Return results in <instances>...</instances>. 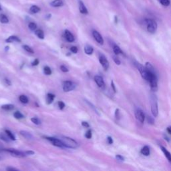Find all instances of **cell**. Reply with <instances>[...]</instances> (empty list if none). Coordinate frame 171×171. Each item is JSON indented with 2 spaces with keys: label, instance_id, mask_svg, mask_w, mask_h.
I'll return each mask as SVG.
<instances>
[{
  "label": "cell",
  "instance_id": "cell-35",
  "mask_svg": "<svg viewBox=\"0 0 171 171\" xmlns=\"http://www.w3.org/2000/svg\"><path fill=\"white\" fill-rule=\"evenodd\" d=\"M160 3L164 6H168L170 5V1L169 0H160Z\"/></svg>",
  "mask_w": 171,
  "mask_h": 171
},
{
  "label": "cell",
  "instance_id": "cell-5",
  "mask_svg": "<svg viewBox=\"0 0 171 171\" xmlns=\"http://www.w3.org/2000/svg\"><path fill=\"white\" fill-rule=\"evenodd\" d=\"M136 66H137V68H138V70H139V71L140 72V73H141L142 77L143 78V79H145L147 81L148 78V74H149V72L147 70L146 68H145L143 65L141 64L137 63Z\"/></svg>",
  "mask_w": 171,
  "mask_h": 171
},
{
  "label": "cell",
  "instance_id": "cell-53",
  "mask_svg": "<svg viewBox=\"0 0 171 171\" xmlns=\"http://www.w3.org/2000/svg\"><path fill=\"white\" fill-rule=\"evenodd\" d=\"M1 6H0V11H1Z\"/></svg>",
  "mask_w": 171,
  "mask_h": 171
},
{
  "label": "cell",
  "instance_id": "cell-30",
  "mask_svg": "<svg viewBox=\"0 0 171 171\" xmlns=\"http://www.w3.org/2000/svg\"><path fill=\"white\" fill-rule=\"evenodd\" d=\"M14 116L15 117L16 119H22L24 118V115L22 114L21 112H19V111H16V112H14Z\"/></svg>",
  "mask_w": 171,
  "mask_h": 171
},
{
  "label": "cell",
  "instance_id": "cell-45",
  "mask_svg": "<svg viewBox=\"0 0 171 171\" xmlns=\"http://www.w3.org/2000/svg\"><path fill=\"white\" fill-rule=\"evenodd\" d=\"M6 170H8V171H14V170L17 171V170H18L17 169V168H14V167H11V166H9V167H7V168H6Z\"/></svg>",
  "mask_w": 171,
  "mask_h": 171
},
{
  "label": "cell",
  "instance_id": "cell-39",
  "mask_svg": "<svg viewBox=\"0 0 171 171\" xmlns=\"http://www.w3.org/2000/svg\"><path fill=\"white\" fill-rule=\"evenodd\" d=\"M116 158L118 160H119V161H121V162H122L124 160V158L122 156L120 155V154H117L116 156Z\"/></svg>",
  "mask_w": 171,
  "mask_h": 171
},
{
  "label": "cell",
  "instance_id": "cell-51",
  "mask_svg": "<svg viewBox=\"0 0 171 171\" xmlns=\"http://www.w3.org/2000/svg\"><path fill=\"white\" fill-rule=\"evenodd\" d=\"M5 81L6 83H7V84H8V85H9V86H10V85H11V82H10L9 80H8V79H7V78H5Z\"/></svg>",
  "mask_w": 171,
  "mask_h": 171
},
{
  "label": "cell",
  "instance_id": "cell-52",
  "mask_svg": "<svg viewBox=\"0 0 171 171\" xmlns=\"http://www.w3.org/2000/svg\"><path fill=\"white\" fill-rule=\"evenodd\" d=\"M167 131H168V134H171V131H170V127L169 126V127H168L167 128Z\"/></svg>",
  "mask_w": 171,
  "mask_h": 171
},
{
  "label": "cell",
  "instance_id": "cell-34",
  "mask_svg": "<svg viewBox=\"0 0 171 171\" xmlns=\"http://www.w3.org/2000/svg\"><path fill=\"white\" fill-rule=\"evenodd\" d=\"M31 121H32V122L33 123L35 124H36V125H40V124H41L40 120L39 118H31Z\"/></svg>",
  "mask_w": 171,
  "mask_h": 171
},
{
  "label": "cell",
  "instance_id": "cell-46",
  "mask_svg": "<svg viewBox=\"0 0 171 171\" xmlns=\"http://www.w3.org/2000/svg\"><path fill=\"white\" fill-rule=\"evenodd\" d=\"M111 86H112V88L113 91H114V92H115V93H116V87H115L114 82H113V81L111 82Z\"/></svg>",
  "mask_w": 171,
  "mask_h": 171
},
{
  "label": "cell",
  "instance_id": "cell-11",
  "mask_svg": "<svg viewBox=\"0 0 171 171\" xmlns=\"http://www.w3.org/2000/svg\"><path fill=\"white\" fill-rule=\"evenodd\" d=\"M94 80H95V82L97 84L98 87L101 88H104L105 87V83L103 78L100 76H96L94 77Z\"/></svg>",
  "mask_w": 171,
  "mask_h": 171
},
{
  "label": "cell",
  "instance_id": "cell-2",
  "mask_svg": "<svg viewBox=\"0 0 171 171\" xmlns=\"http://www.w3.org/2000/svg\"><path fill=\"white\" fill-rule=\"evenodd\" d=\"M150 104H151V112L154 117H156L158 114L157 98L154 94H151L150 96Z\"/></svg>",
  "mask_w": 171,
  "mask_h": 171
},
{
  "label": "cell",
  "instance_id": "cell-49",
  "mask_svg": "<svg viewBox=\"0 0 171 171\" xmlns=\"http://www.w3.org/2000/svg\"><path fill=\"white\" fill-rule=\"evenodd\" d=\"M82 125L83 126L86 127V128H89V126H90L89 124H88L87 122H82Z\"/></svg>",
  "mask_w": 171,
  "mask_h": 171
},
{
  "label": "cell",
  "instance_id": "cell-40",
  "mask_svg": "<svg viewBox=\"0 0 171 171\" xmlns=\"http://www.w3.org/2000/svg\"><path fill=\"white\" fill-rule=\"evenodd\" d=\"M115 117L117 119H119L120 118V110H119V109H116V112H115Z\"/></svg>",
  "mask_w": 171,
  "mask_h": 171
},
{
  "label": "cell",
  "instance_id": "cell-47",
  "mask_svg": "<svg viewBox=\"0 0 171 171\" xmlns=\"http://www.w3.org/2000/svg\"><path fill=\"white\" fill-rule=\"evenodd\" d=\"M25 153H26V155H33V154H34L35 152L32 151V150H28V151L26 152Z\"/></svg>",
  "mask_w": 171,
  "mask_h": 171
},
{
  "label": "cell",
  "instance_id": "cell-20",
  "mask_svg": "<svg viewBox=\"0 0 171 171\" xmlns=\"http://www.w3.org/2000/svg\"><path fill=\"white\" fill-rule=\"evenodd\" d=\"M160 148H161V149H162V152H164V154H165L166 157L167 158V159H168V161L170 162V161H171V155H170V152H168V150H166L165 148H164L163 147H160Z\"/></svg>",
  "mask_w": 171,
  "mask_h": 171
},
{
  "label": "cell",
  "instance_id": "cell-24",
  "mask_svg": "<svg viewBox=\"0 0 171 171\" xmlns=\"http://www.w3.org/2000/svg\"><path fill=\"white\" fill-rule=\"evenodd\" d=\"M5 133L7 135V137H9V139L11 140V141H16V137L11 131L9 130H5Z\"/></svg>",
  "mask_w": 171,
  "mask_h": 171
},
{
  "label": "cell",
  "instance_id": "cell-15",
  "mask_svg": "<svg viewBox=\"0 0 171 171\" xmlns=\"http://www.w3.org/2000/svg\"><path fill=\"white\" fill-rule=\"evenodd\" d=\"M64 5L62 0H53L50 3V5L54 7H59Z\"/></svg>",
  "mask_w": 171,
  "mask_h": 171
},
{
  "label": "cell",
  "instance_id": "cell-42",
  "mask_svg": "<svg viewBox=\"0 0 171 171\" xmlns=\"http://www.w3.org/2000/svg\"><path fill=\"white\" fill-rule=\"evenodd\" d=\"M60 70L63 72H68L69 71L68 69L66 66H61Z\"/></svg>",
  "mask_w": 171,
  "mask_h": 171
},
{
  "label": "cell",
  "instance_id": "cell-13",
  "mask_svg": "<svg viewBox=\"0 0 171 171\" xmlns=\"http://www.w3.org/2000/svg\"><path fill=\"white\" fill-rule=\"evenodd\" d=\"M79 11L81 14H88V11L87 9V8L84 5L83 1H79Z\"/></svg>",
  "mask_w": 171,
  "mask_h": 171
},
{
  "label": "cell",
  "instance_id": "cell-3",
  "mask_svg": "<svg viewBox=\"0 0 171 171\" xmlns=\"http://www.w3.org/2000/svg\"><path fill=\"white\" fill-rule=\"evenodd\" d=\"M146 23L147 26V30L148 32L153 34L157 30V24L154 20L152 19L146 20Z\"/></svg>",
  "mask_w": 171,
  "mask_h": 171
},
{
  "label": "cell",
  "instance_id": "cell-25",
  "mask_svg": "<svg viewBox=\"0 0 171 171\" xmlns=\"http://www.w3.org/2000/svg\"><path fill=\"white\" fill-rule=\"evenodd\" d=\"M14 105L13 104H5V105H3V106H1V108L3 109V110H12L14 109Z\"/></svg>",
  "mask_w": 171,
  "mask_h": 171
},
{
  "label": "cell",
  "instance_id": "cell-1",
  "mask_svg": "<svg viewBox=\"0 0 171 171\" xmlns=\"http://www.w3.org/2000/svg\"><path fill=\"white\" fill-rule=\"evenodd\" d=\"M59 140L63 143L64 147L70 148H76L78 147V144L77 143V142L70 137H62L61 139H59Z\"/></svg>",
  "mask_w": 171,
  "mask_h": 171
},
{
  "label": "cell",
  "instance_id": "cell-38",
  "mask_svg": "<svg viewBox=\"0 0 171 171\" xmlns=\"http://www.w3.org/2000/svg\"><path fill=\"white\" fill-rule=\"evenodd\" d=\"M113 59H114V62L116 63L117 65H120L121 62L120 61V59H119L118 57H116V56H113Z\"/></svg>",
  "mask_w": 171,
  "mask_h": 171
},
{
  "label": "cell",
  "instance_id": "cell-32",
  "mask_svg": "<svg viewBox=\"0 0 171 171\" xmlns=\"http://www.w3.org/2000/svg\"><path fill=\"white\" fill-rule=\"evenodd\" d=\"M23 48L26 50V51H28V52L30 53H34V49H33L31 47H30L29 46H27V45H24L23 46Z\"/></svg>",
  "mask_w": 171,
  "mask_h": 171
},
{
  "label": "cell",
  "instance_id": "cell-37",
  "mask_svg": "<svg viewBox=\"0 0 171 171\" xmlns=\"http://www.w3.org/2000/svg\"><path fill=\"white\" fill-rule=\"evenodd\" d=\"M86 137L88 139H90L92 138V131L90 130H88L86 132Z\"/></svg>",
  "mask_w": 171,
  "mask_h": 171
},
{
  "label": "cell",
  "instance_id": "cell-33",
  "mask_svg": "<svg viewBox=\"0 0 171 171\" xmlns=\"http://www.w3.org/2000/svg\"><path fill=\"white\" fill-rule=\"evenodd\" d=\"M44 72L46 75H50L51 74V70L50 69V68L48 66H45L44 68Z\"/></svg>",
  "mask_w": 171,
  "mask_h": 171
},
{
  "label": "cell",
  "instance_id": "cell-26",
  "mask_svg": "<svg viewBox=\"0 0 171 171\" xmlns=\"http://www.w3.org/2000/svg\"><path fill=\"white\" fill-rule=\"evenodd\" d=\"M0 22L2 24H7L9 22V19H8L5 15L1 14L0 15Z\"/></svg>",
  "mask_w": 171,
  "mask_h": 171
},
{
  "label": "cell",
  "instance_id": "cell-6",
  "mask_svg": "<svg viewBox=\"0 0 171 171\" xmlns=\"http://www.w3.org/2000/svg\"><path fill=\"white\" fill-rule=\"evenodd\" d=\"M76 85L74 82L71 81H65L63 83V90L66 92H70L75 89Z\"/></svg>",
  "mask_w": 171,
  "mask_h": 171
},
{
  "label": "cell",
  "instance_id": "cell-17",
  "mask_svg": "<svg viewBox=\"0 0 171 171\" xmlns=\"http://www.w3.org/2000/svg\"><path fill=\"white\" fill-rule=\"evenodd\" d=\"M84 51L86 54L88 55H91L92 54L94 51V48H92L91 46H89V45H86V46L84 47Z\"/></svg>",
  "mask_w": 171,
  "mask_h": 171
},
{
  "label": "cell",
  "instance_id": "cell-29",
  "mask_svg": "<svg viewBox=\"0 0 171 171\" xmlns=\"http://www.w3.org/2000/svg\"><path fill=\"white\" fill-rule=\"evenodd\" d=\"M113 51H114V52L116 55L120 54V53H122V50H121V49L120 48V47L118 46H114V48H113Z\"/></svg>",
  "mask_w": 171,
  "mask_h": 171
},
{
  "label": "cell",
  "instance_id": "cell-10",
  "mask_svg": "<svg viewBox=\"0 0 171 171\" xmlns=\"http://www.w3.org/2000/svg\"><path fill=\"white\" fill-rule=\"evenodd\" d=\"M135 116L138 120L140 121V122L142 123L144 122V121H145V115L141 109H137V110H136Z\"/></svg>",
  "mask_w": 171,
  "mask_h": 171
},
{
  "label": "cell",
  "instance_id": "cell-50",
  "mask_svg": "<svg viewBox=\"0 0 171 171\" xmlns=\"http://www.w3.org/2000/svg\"><path fill=\"white\" fill-rule=\"evenodd\" d=\"M4 149H5V148H4L3 145H2L1 143H0V152H2L3 151H4Z\"/></svg>",
  "mask_w": 171,
  "mask_h": 171
},
{
  "label": "cell",
  "instance_id": "cell-12",
  "mask_svg": "<svg viewBox=\"0 0 171 171\" xmlns=\"http://www.w3.org/2000/svg\"><path fill=\"white\" fill-rule=\"evenodd\" d=\"M65 38L66 39V40L69 42H73L74 41V37L73 36V34L70 32L69 30H66L65 31Z\"/></svg>",
  "mask_w": 171,
  "mask_h": 171
},
{
  "label": "cell",
  "instance_id": "cell-54",
  "mask_svg": "<svg viewBox=\"0 0 171 171\" xmlns=\"http://www.w3.org/2000/svg\"><path fill=\"white\" fill-rule=\"evenodd\" d=\"M0 159H1V158H0Z\"/></svg>",
  "mask_w": 171,
  "mask_h": 171
},
{
  "label": "cell",
  "instance_id": "cell-14",
  "mask_svg": "<svg viewBox=\"0 0 171 171\" xmlns=\"http://www.w3.org/2000/svg\"><path fill=\"white\" fill-rule=\"evenodd\" d=\"M5 42L7 43H12V42H21V40H20V38L17 36H9V38L6 39Z\"/></svg>",
  "mask_w": 171,
  "mask_h": 171
},
{
  "label": "cell",
  "instance_id": "cell-28",
  "mask_svg": "<svg viewBox=\"0 0 171 171\" xmlns=\"http://www.w3.org/2000/svg\"><path fill=\"white\" fill-rule=\"evenodd\" d=\"M19 100H20V102H21L22 103H23V104H28V102H29V100H28V97H27V96H25V95L20 96Z\"/></svg>",
  "mask_w": 171,
  "mask_h": 171
},
{
  "label": "cell",
  "instance_id": "cell-21",
  "mask_svg": "<svg viewBox=\"0 0 171 171\" xmlns=\"http://www.w3.org/2000/svg\"><path fill=\"white\" fill-rule=\"evenodd\" d=\"M141 153L143 154V155L147 156L150 155V148H148V147H147V146H145V147H144L143 148H142Z\"/></svg>",
  "mask_w": 171,
  "mask_h": 171
},
{
  "label": "cell",
  "instance_id": "cell-36",
  "mask_svg": "<svg viewBox=\"0 0 171 171\" xmlns=\"http://www.w3.org/2000/svg\"><path fill=\"white\" fill-rule=\"evenodd\" d=\"M58 104V107H59V108L60 109V110H63V109L64 108L65 104L62 102V101H59L58 104Z\"/></svg>",
  "mask_w": 171,
  "mask_h": 171
},
{
  "label": "cell",
  "instance_id": "cell-4",
  "mask_svg": "<svg viewBox=\"0 0 171 171\" xmlns=\"http://www.w3.org/2000/svg\"><path fill=\"white\" fill-rule=\"evenodd\" d=\"M4 151L7 152L8 153L11 154L12 156L16 158H24L26 156L25 152H21L20 150H18L14 148H8V149H4Z\"/></svg>",
  "mask_w": 171,
  "mask_h": 171
},
{
  "label": "cell",
  "instance_id": "cell-9",
  "mask_svg": "<svg viewBox=\"0 0 171 171\" xmlns=\"http://www.w3.org/2000/svg\"><path fill=\"white\" fill-rule=\"evenodd\" d=\"M92 35H93L94 40H95L98 44H102V45L104 44V39H103L102 36H101L100 34L98 32H97V31L96 30L93 31V32H92Z\"/></svg>",
  "mask_w": 171,
  "mask_h": 171
},
{
  "label": "cell",
  "instance_id": "cell-18",
  "mask_svg": "<svg viewBox=\"0 0 171 171\" xmlns=\"http://www.w3.org/2000/svg\"><path fill=\"white\" fill-rule=\"evenodd\" d=\"M145 66H146L145 68H147V70L148 72H150L153 73V74H156L155 70H154V67L152 66V64L150 62H147V63H146V65Z\"/></svg>",
  "mask_w": 171,
  "mask_h": 171
},
{
  "label": "cell",
  "instance_id": "cell-16",
  "mask_svg": "<svg viewBox=\"0 0 171 171\" xmlns=\"http://www.w3.org/2000/svg\"><path fill=\"white\" fill-rule=\"evenodd\" d=\"M20 133L25 139L28 140H32L33 139V136L32 135V134L29 132H27L26 130H21L20 132Z\"/></svg>",
  "mask_w": 171,
  "mask_h": 171
},
{
  "label": "cell",
  "instance_id": "cell-8",
  "mask_svg": "<svg viewBox=\"0 0 171 171\" xmlns=\"http://www.w3.org/2000/svg\"><path fill=\"white\" fill-rule=\"evenodd\" d=\"M99 61H100V64L102 66V67L104 68L105 70H107L109 68V62L108 59H106V57L102 54L100 55V57H99Z\"/></svg>",
  "mask_w": 171,
  "mask_h": 171
},
{
  "label": "cell",
  "instance_id": "cell-27",
  "mask_svg": "<svg viewBox=\"0 0 171 171\" xmlns=\"http://www.w3.org/2000/svg\"><path fill=\"white\" fill-rule=\"evenodd\" d=\"M35 34L40 39H44V33L42 30H37L35 32Z\"/></svg>",
  "mask_w": 171,
  "mask_h": 171
},
{
  "label": "cell",
  "instance_id": "cell-48",
  "mask_svg": "<svg viewBox=\"0 0 171 171\" xmlns=\"http://www.w3.org/2000/svg\"><path fill=\"white\" fill-rule=\"evenodd\" d=\"M107 141H108V143L109 145H112V144L113 143V140L110 137H108V138H107Z\"/></svg>",
  "mask_w": 171,
  "mask_h": 171
},
{
  "label": "cell",
  "instance_id": "cell-7",
  "mask_svg": "<svg viewBox=\"0 0 171 171\" xmlns=\"http://www.w3.org/2000/svg\"><path fill=\"white\" fill-rule=\"evenodd\" d=\"M46 139L50 142L53 145L55 146V147H59V148L64 147L63 143H62V141L59 139H55V138H53V137H46Z\"/></svg>",
  "mask_w": 171,
  "mask_h": 171
},
{
  "label": "cell",
  "instance_id": "cell-23",
  "mask_svg": "<svg viewBox=\"0 0 171 171\" xmlns=\"http://www.w3.org/2000/svg\"><path fill=\"white\" fill-rule=\"evenodd\" d=\"M30 11L31 13L32 14H37L40 11V8L37 5H32V7H30Z\"/></svg>",
  "mask_w": 171,
  "mask_h": 171
},
{
  "label": "cell",
  "instance_id": "cell-41",
  "mask_svg": "<svg viewBox=\"0 0 171 171\" xmlns=\"http://www.w3.org/2000/svg\"><path fill=\"white\" fill-rule=\"evenodd\" d=\"M70 50H71L72 52H73L74 53H76L78 52V48H77V47H76V46H72V47H71Z\"/></svg>",
  "mask_w": 171,
  "mask_h": 171
},
{
  "label": "cell",
  "instance_id": "cell-22",
  "mask_svg": "<svg viewBox=\"0 0 171 171\" xmlns=\"http://www.w3.org/2000/svg\"><path fill=\"white\" fill-rule=\"evenodd\" d=\"M0 139H1V141L5 142V143H9V142L11 141V140L9 139V137H7V135L5 133H0Z\"/></svg>",
  "mask_w": 171,
  "mask_h": 171
},
{
  "label": "cell",
  "instance_id": "cell-19",
  "mask_svg": "<svg viewBox=\"0 0 171 171\" xmlns=\"http://www.w3.org/2000/svg\"><path fill=\"white\" fill-rule=\"evenodd\" d=\"M55 98V96L53 95V94H51V93H49L48 95H47V98H46V102H47V104H50L52 103V102L54 100Z\"/></svg>",
  "mask_w": 171,
  "mask_h": 171
},
{
  "label": "cell",
  "instance_id": "cell-43",
  "mask_svg": "<svg viewBox=\"0 0 171 171\" xmlns=\"http://www.w3.org/2000/svg\"><path fill=\"white\" fill-rule=\"evenodd\" d=\"M147 120H148V122L149 124H153L154 123V119L152 118V117L150 116H148L147 117Z\"/></svg>",
  "mask_w": 171,
  "mask_h": 171
},
{
  "label": "cell",
  "instance_id": "cell-44",
  "mask_svg": "<svg viewBox=\"0 0 171 171\" xmlns=\"http://www.w3.org/2000/svg\"><path fill=\"white\" fill-rule=\"evenodd\" d=\"M39 62H39V59H35V60L33 62H32V66H37V65H38L39 64Z\"/></svg>",
  "mask_w": 171,
  "mask_h": 171
},
{
  "label": "cell",
  "instance_id": "cell-31",
  "mask_svg": "<svg viewBox=\"0 0 171 171\" xmlns=\"http://www.w3.org/2000/svg\"><path fill=\"white\" fill-rule=\"evenodd\" d=\"M28 28L30 30L34 31L37 29V25L36 23H34V22H30L28 25Z\"/></svg>",
  "mask_w": 171,
  "mask_h": 171
}]
</instances>
